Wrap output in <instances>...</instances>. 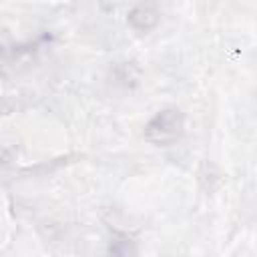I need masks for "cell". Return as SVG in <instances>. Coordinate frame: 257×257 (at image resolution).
<instances>
[{"label": "cell", "instance_id": "6da1fadb", "mask_svg": "<svg viewBox=\"0 0 257 257\" xmlns=\"http://www.w3.org/2000/svg\"><path fill=\"white\" fill-rule=\"evenodd\" d=\"M147 139L157 145H171L183 133V116L175 108L161 110L149 124H147Z\"/></svg>", "mask_w": 257, "mask_h": 257}]
</instances>
